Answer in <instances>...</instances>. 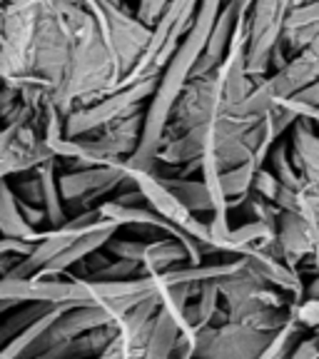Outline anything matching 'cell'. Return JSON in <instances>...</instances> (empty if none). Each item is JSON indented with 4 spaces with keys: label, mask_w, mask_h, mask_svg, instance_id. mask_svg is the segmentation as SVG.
Listing matches in <instances>:
<instances>
[{
    "label": "cell",
    "mask_w": 319,
    "mask_h": 359,
    "mask_svg": "<svg viewBox=\"0 0 319 359\" xmlns=\"http://www.w3.org/2000/svg\"><path fill=\"white\" fill-rule=\"evenodd\" d=\"M222 3L224 0H200V8H197L190 30L182 35L177 50L172 53L168 65L160 70L157 88L145 107V120H142V133H140V142H137V150L128 157V165H133V168L155 170L157 150L163 147L165 135H168L172 107L177 102L179 93L190 83L192 70L197 67L202 53L208 48L210 33L215 28V20H217V13L222 8Z\"/></svg>",
    "instance_id": "obj_1"
},
{
    "label": "cell",
    "mask_w": 319,
    "mask_h": 359,
    "mask_svg": "<svg viewBox=\"0 0 319 359\" xmlns=\"http://www.w3.org/2000/svg\"><path fill=\"white\" fill-rule=\"evenodd\" d=\"M62 8L73 28V45L65 75L50 95V102L62 115H67L75 107L118 90L123 73L97 18L80 0H62Z\"/></svg>",
    "instance_id": "obj_2"
},
{
    "label": "cell",
    "mask_w": 319,
    "mask_h": 359,
    "mask_svg": "<svg viewBox=\"0 0 319 359\" xmlns=\"http://www.w3.org/2000/svg\"><path fill=\"white\" fill-rule=\"evenodd\" d=\"M217 287L227 309V320L245 322L264 332H277L292 317V299L245 267V259L235 272L219 277Z\"/></svg>",
    "instance_id": "obj_3"
},
{
    "label": "cell",
    "mask_w": 319,
    "mask_h": 359,
    "mask_svg": "<svg viewBox=\"0 0 319 359\" xmlns=\"http://www.w3.org/2000/svg\"><path fill=\"white\" fill-rule=\"evenodd\" d=\"M43 0H6L0 15V83L20 88L30 75Z\"/></svg>",
    "instance_id": "obj_4"
},
{
    "label": "cell",
    "mask_w": 319,
    "mask_h": 359,
    "mask_svg": "<svg viewBox=\"0 0 319 359\" xmlns=\"http://www.w3.org/2000/svg\"><path fill=\"white\" fill-rule=\"evenodd\" d=\"M157 78H160V73L147 75V78H140L128 85H120L118 90H112L107 95L70 110L65 115V135L67 137L93 135L100 128H105V125L125 118V115L145 110L157 88Z\"/></svg>",
    "instance_id": "obj_5"
},
{
    "label": "cell",
    "mask_w": 319,
    "mask_h": 359,
    "mask_svg": "<svg viewBox=\"0 0 319 359\" xmlns=\"http://www.w3.org/2000/svg\"><path fill=\"white\" fill-rule=\"evenodd\" d=\"M125 170H128V180L142 192L145 202L155 212L168 217L172 224H177L179 230L187 232L192 240L200 242L205 255L219 252L217 240H215L212 230H210V222H200V215L190 212V210L177 200V195H175L170 187H165V182L160 180V175H157L155 170H137V168H133V165H125Z\"/></svg>",
    "instance_id": "obj_6"
},
{
    "label": "cell",
    "mask_w": 319,
    "mask_h": 359,
    "mask_svg": "<svg viewBox=\"0 0 319 359\" xmlns=\"http://www.w3.org/2000/svg\"><path fill=\"white\" fill-rule=\"evenodd\" d=\"M275 332L257 330L245 322L227 320L197 330L195 357L205 359H259Z\"/></svg>",
    "instance_id": "obj_7"
},
{
    "label": "cell",
    "mask_w": 319,
    "mask_h": 359,
    "mask_svg": "<svg viewBox=\"0 0 319 359\" xmlns=\"http://www.w3.org/2000/svg\"><path fill=\"white\" fill-rule=\"evenodd\" d=\"M128 160L120 165H90V168H75L70 172L57 175V187L67 210L83 212V210L97 208L105 195L118 187H135L128 180L125 170Z\"/></svg>",
    "instance_id": "obj_8"
},
{
    "label": "cell",
    "mask_w": 319,
    "mask_h": 359,
    "mask_svg": "<svg viewBox=\"0 0 319 359\" xmlns=\"http://www.w3.org/2000/svg\"><path fill=\"white\" fill-rule=\"evenodd\" d=\"M125 314L123 307L112 302H100V304H73L53 322L45 334L40 337L38 342L33 344V349L28 352V357H43L48 349L57 347L62 342H70L75 337L85 334L90 330L107 325H118L120 317Z\"/></svg>",
    "instance_id": "obj_9"
},
{
    "label": "cell",
    "mask_w": 319,
    "mask_h": 359,
    "mask_svg": "<svg viewBox=\"0 0 319 359\" xmlns=\"http://www.w3.org/2000/svg\"><path fill=\"white\" fill-rule=\"evenodd\" d=\"M219 110H224V95H222V80H219L217 70H212L208 75H200V78H190V83L179 93L177 102L172 107L168 135L185 133V130L195 128V125L208 123Z\"/></svg>",
    "instance_id": "obj_10"
},
{
    "label": "cell",
    "mask_w": 319,
    "mask_h": 359,
    "mask_svg": "<svg viewBox=\"0 0 319 359\" xmlns=\"http://www.w3.org/2000/svg\"><path fill=\"white\" fill-rule=\"evenodd\" d=\"M97 3L105 13L107 40H110V48L118 57L120 73L125 78L150 43L152 28L145 25L135 13H130L120 0H97Z\"/></svg>",
    "instance_id": "obj_11"
},
{
    "label": "cell",
    "mask_w": 319,
    "mask_h": 359,
    "mask_svg": "<svg viewBox=\"0 0 319 359\" xmlns=\"http://www.w3.org/2000/svg\"><path fill=\"white\" fill-rule=\"evenodd\" d=\"M142 120H145V110H137L133 115H125V118L105 125V128L88 135V137L112 165H120L137 150V142H140V133H142Z\"/></svg>",
    "instance_id": "obj_12"
},
{
    "label": "cell",
    "mask_w": 319,
    "mask_h": 359,
    "mask_svg": "<svg viewBox=\"0 0 319 359\" xmlns=\"http://www.w3.org/2000/svg\"><path fill=\"white\" fill-rule=\"evenodd\" d=\"M118 230H120L118 222H112V219L102 217L100 224H95L93 230H88L85 235H80L73 245H67L60 255H55V257L45 264V267H40L35 275H38V277L67 275V272H70V267H75V264L83 262V259L93 257V252H100L102 247H105V242L110 240L112 235H118Z\"/></svg>",
    "instance_id": "obj_13"
},
{
    "label": "cell",
    "mask_w": 319,
    "mask_h": 359,
    "mask_svg": "<svg viewBox=\"0 0 319 359\" xmlns=\"http://www.w3.org/2000/svg\"><path fill=\"white\" fill-rule=\"evenodd\" d=\"M269 250L294 269H297V264H302L304 259H312L314 240L302 215L282 210L280 219H277V237H275V242L269 245Z\"/></svg>",
    "instance_id": "obj_14"
},
{
    "label": "cell",
    "mask_w": 319,
    "mask_h": 359,
    "mask_svg": "<svg viewBox=\"0 0 319 359\" xmlns=\"http://www.w3.org/2000/svg\"><path fill=\"white\" fill-rule=\"evenodd\" d=\"M45 230H38L25 219L20 197L11 187L8 177H0V237H15L25 242H40Z\"/></svg>",
    "instance_id": "obj_15"
},
{
    "label": "cell",
    "mask_w": 319,
    "mask_h": 359,
    "mask_svg": "<svg viewBox=\"0 0 319 359\" xmlns=\"http://www.w3.org/2000/svg\"><path fill=\"white\" fill-rule=\"evenodd\" d=\"M179 332H182V322L160 302L155 312V320H152L150 334H147L145 349H142V357L147 359H170L177 347Z\"/></svg>",
    "instance_id": "obj_16"
},
{
    "label": "cell",
    "mask_w": 319,
    "mask_h": 359,
    "mask_svg": "<svg viewBox=\"0 0 319 359\" xmlns=\"http://www.w3.org/2000/svg\"><path fill=\"white\" fill-rule=\"evenodd\" d=\"M192 262L190 250L185 247V242L177 240L172 235H165L163 240H147L145 250H142V272H168V269L177 267V264Z\"/></svg>",
    "instance_id": "obj_17"
},
{
    "label": "cell",
    "mask_w": 319,
    "mask_h": 359,
    "mask_svg": "<svg viewBox=\"0 0 319 359\" xmlns=\"http://www.w3.org/2000/svg\"><path fill=\"white\" fill-rule=\"evenodd\" d=\"M219 302H222V297H219L217 280L202 282V285L197 287L195 297H192L185 307L182 332H197V330H202V327L215 325L219 314Z\"/></svg>",
    "instance_id": "obj_18"
},
{
    "label": "cell",
    "mask_w": 319,
    "mask_h": 359,
    "mask_svg": "<svg viewBox=\"0 0 319 359\" xmlns=\"http://www.w3.org/2000/svg\"><path fill=\"white\" fill-rule=\"evenodd\" d=\"M67 307H70V304H53V307H48L40 317H35L28 327H22L15 337H11V339L0 347V357H11V359L28 357V352L33 349V344L38 342L40 337L45 334V330H48V327H50Z\"/></svg>",
    "instance_id": "obj_19"
},
{
    "label": "cell",
    "mask_w": 319,
    "mask_h": 359,
    "mask_svg": "<svg viewBox=\"0 0 319 359\" xmlns=\"http://www.w3.org/2000/svg\"><path fill=\"white\" fill-rule=\"evenodd\" d=\"M157 175L165 182V187H170L190 212L212 215V197H210V190L202 177H192V175L190 177H185V175H163V172Z\"/></svg>",
    "instance_id": "obj_20"
},
{
    "label": "cell",
    "mask_w": 319,
    "mask_h": 359,
    "mask_svg": "<svg viewBox=\"0 0 319 359\" xmlns=\"http://www.w3.org/2000/svg\"><path fill=\"white\" fill-rule=\"evenodd\" d=\"M115 332H118V325L97 327V330H90L85 334L75 337L70 342H62L57 347L48 349L43 357H102V352L112 342Z\"/></svg>",
    "instance_id": "obj_21"
},
{
    "label": "cell",
    "mask_w": 319,
    "mask_h": 359,
    "mask_svg": "<svg viewBox=\"0 0 319 359\" xmlns=\"http://www.w3.org/2000/svg\"><path fill=\"white\" fill-rule=\"evenodd\" d=\"M35 170H38L40 182H43V208L48 215V224L57 227L67 219V208L60 197V187H57V157L45 160Z\"/></svg>",
    "instance_id": "obj_22"
},
{
    "label": "cell",
    "mask_w": 319,
    "mask_h": 359,
    "mask_svg": "<svg viewBox=\"0 0 319 359\" xmlns=\"http://www.w3.org/2000/svg\"><path fill=\"white\" fill-rule=\"evenodd\" d=\"M290 152L294 160V168L299 163H307L319 170V135L314 133V123L307 118H299L292 125Z\"/></svg>",
    "instance_id": "obj_23"
},
{
    "label": "cell",
    "mask_w": 319,
    "mask_h": 359,
    "mask_svg": "<svg viewBox=\"0 0 319 359\" xmlns=\"http://www.w3.org/2000/svg\"><path fill=\"white\" fill-rule=\"evenodd\" d=\"M269 163H272V172L280 177V182L290 190H302L304 182H302V175L299 170L294 168V160H292V152H290V145L282 140H277L269 150Z\"/></svg>",
    "instance_id": "obj_24"
},
{
    "label": "cell",
    "mask_w": 319,
    "mask_h": 359,
    "mask_svg": "<svg viewBox=\"0 0 319 359\" xmlns=\"http://www.w3.org/2000/svg\"><path fill=\"white\" fill-rule=\"evenodd\" d=\"M254 172H257L254 160H245V163L235 165V168L222 170V190L227 195V200H245L247 192L252 190Z\"/></svg>",
    "instance_id": "obj_25"
},
{
    "label": "cell",
    "mask_w": 319,
    "mask_h": 359,
    "mask_svg": "<svg viewBox=\"0 0 319 359\" xmlns=\"http://www.w3.org/2000/svg\"><path fill=\"white\" fill-rule=\"evenodd\" d=\"M304 332H309V330L299 325V322L294 320V314H292L290 320H287L285 325L272 334V339H269V344H267V349H264L262 357H290L292 349L297 347V342L302 339Z\"/></svg>",
    "instance_id": "obj_26"
},
{
    "label": "cell",
    "mask_w": 319,
    "mask_h": 359,
    "mask_svg": "<svg viewBox=\"0 0 319 359\" xmlns=\"http://www.w3.org/2000/svg\"><path fill=\"white\" fill-rule=\"evenodd\" d=\"M292 314L302 327H307L309 332L314 327H319V275H314V280L304 290V297L299 302L292 304Z\"/></svg>",
    "instance_id": "obj_27"
},
{
    "label": "cell",
    "mask_w": 319,
    "mask_h": 359,
    "mask_svg": "<svg viewBox=\"0 0 319 359\" xmlns=\"http://www.w3.org/2000/svg\"><path fill=\"white\" fill-rule=\"evenodd\" d=\"M137 275H142V262L115 257L102 262L97 269H93L88 275V280H128V277H137Z\"/></svg>",
    "instance_id": "obj_28"
},
{
    "label": "cell",
    "mask_w": 319,
    "mask_h": 359,
    "mask_svg": "<svg viewBox=\"0 0 319 359\" xmlns=\"http://www.w3.org/2000/svg\"><path fill=\"white\" fill-rule=\"evenodd\" d=\"M242 208L247 210L250 219H259V222H267L272 227H277V219H280V212L282 210L277 208V202H269L264 197H259L257 192H247L245 200H242Z\"/></svg>",
    "instance_id": "obj_29"
},
{
    "label": "cell",
    "mask_w": 319,
    "mask_h": 359,
    "mask_svg": "<svg viewBox=\"0 0 319 359\" xmlns=\"http://www.w3.org/2000/svg\"><path fill=\"white\" fill-rule=\"evenodd\" d=\"M145 242L133 240V237H125V240H120V237L112 235L110 240L105 242V250L112 255V257H125V259H137V262H142V250H145Z\"/></svg>",
    "instance_id": "obj_30"
},
{
    "label": "cell",
    "mask_w": 319,
    "mask_h": 359,
    "mask_svg": "<svg viewBox=\"0 0 319 359\" xmlns=\"http://www.w3.org/2000/svg\"><path fill=\"white\" fill-rule=\"evenodd\" d=\"M280 190H282L280 177H277L272 170L264 168V165L262 168H257V172H254V182H252V192H257L259 197H264V200H269V202H277Z\"/></svg>",
    "instance_id": "obj_31"
},
{
    "label": "cell",
    "mask_w": 319,
    "mask_h": 359,
    "mask_svg": "<svg viewBox=\"0 0 319 359\" xmlns=\"http://www.w3.org/2000/svg\"><path fill=\"white\" fill-rule=\"evenodd\" d=\"M309 22H319V0H307V3L290 8L285 18V28H297V25H309Z\"/></svg>",
    "instance_id": "obj_32"
},
{
    "label": "cell",
    "mask_w": 319,
    "mask_h": 359,
    "mask_svg": "<svg viewBox=\"0 0 319 359\" xmlns=\"http://www.w3.org/2000/svg\"><path fill=\"white\" fill-rule=\"evenodd\" d=\"M168 3H170V0H140V3H137V11H135V15L140 18L145 25H150V28H152Z\"/></svg>",
    "instance_id": "obj_33"
},
{
    "label": "cell",
    "mask_w": 319,
    "mask_h": 359,
    "mask_svg": "<svg viewBox=\"0 0 319 359\" xmlns=\"http://www.w3.org/2000/svg\"><path fill=\"white\" fill-rule=\"evenodd\" d=\"M290 357H297V359H319V339H317V334L312 332L309 337L299 339L297 347L292 349Z\"/></svg>",
    "instance_id": "obj_34"
},
{
    "label": "cell",
    "mask_w": 319,
    "mask_h": 359,
    "mask_svg": "<svg viewBox=\"0 0 319 359\" xmlns=\"http://www.w3.org/2000/svg\"><path fill=\"white\" fill-rule=\"evenodd\" d=\"M280 105L290 107V110L297 112L299 118H307V120H312L314 125H319V105H307V102H299V100H294V97H287Z\"/></svg>",
    "instance_id": "obj_35"
},
{
    "label": "cell",
    "mask_w": 319,
    "mask_h": 359,
    "mask_svg": "<svg viewBox=\"0 0 319 359\" xmlns=\"http://www.w3.org/2000/svg\"><path fill=\"white\" fill-rule=\"evenodd\" d=\"M292 97L299 102H307V105H319V78L314 80V83L304 85L297 95H292Z\"/></svg>",
    "instance_id": "obj_36"
},
{
    "label": "cell",
    "mask_w": 319,
    "mask_h": 359,
    "mask_svg": "<svg viewBox=\"0 0 319 359\" xmlns=\"http://www.w3.org/2000/svg\"><path fill=\"white\" fill-rule=\"evenodd\" d=\"M307 195L312 197V202H314V205H317V208H319V192H307Z\"/></svg>",
    "instance_id": "obj_37"
},
{
    "label": "cell",
    "mask_w": 319,
    "mask_h": 359,
    "mask_svg": "<svg viewBox=\"0 0 319 359\" xmlns=\"http://www.w3.org/2000/svg\"><path fill=\"white\" fill-rule=\"evenodd\" d=\"M3 8H6V0H0V15H3Z\"/></svg>",
    "instance_id": "obj_38"
},
{
    "label": "cell",
    "mask_w": 319,
    "mask_h": 359,
    "mask_svg": "<svg viewBox=\"0 0 319 359\" xmlns=\"http://www.w3.org/2000/svg\"><path fill=\"white\" fill-rule=\"evenodd\" d=\"M312 332H314V334H317V339H319V327H314V330H312Z\"/></svg>",
    "instance_id": "obj_39"
}]
</instances>
